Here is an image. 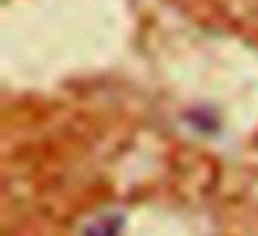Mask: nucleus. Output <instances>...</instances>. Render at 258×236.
Returning <instances> with one entry per match:
<instances>
[{
	"label": "nucleus",
	"mask_w": 258,
	"mask_h": 236,
	"mask_svg": "<svg viewBox=\"0 0 258 236\" xmlns=\"http://www.w3.org/2000/svg\"><path fill=\"white\" fill-rule=\"evenodd\" d=\"M117 233H119V222H111V217L95 219L84 230V236H117Z\"/></svg>",
	"instance_id": "f257e3e1"
}]
</instances>
